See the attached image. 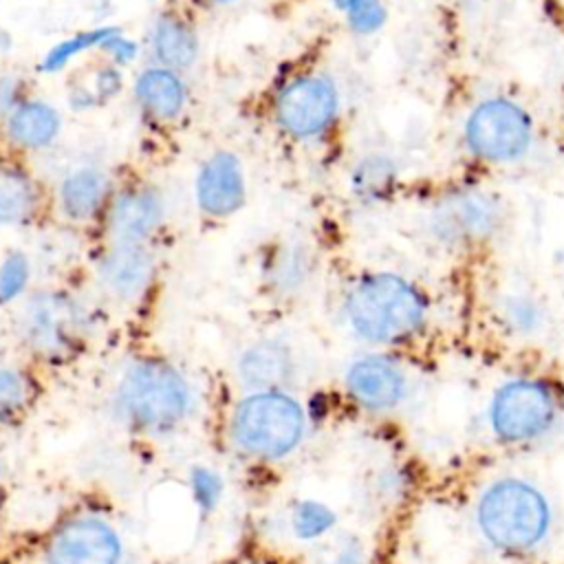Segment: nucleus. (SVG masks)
<instances>
[{
  "label": "nucleus",
  "instance_id": "nucleus-15",
  "mask_svg": "<svg viewBox=\"0 0 564 564\" xmlns=\"http://www.w3.org/2000/svg\"><path fill=\"white\" fill-rule=\"evenodd\" d=\"M161 198L150 189L121 194L110 209V229L117 240L143 242L161 223Z\"/></svg>",
  "mask_w": 564,
  "mask_h": 564
},
{
  "label": "nucleus",
  "instance_id": "nucleus-2",
  "mask_svg": "<svg viewBox=\"0 0 564 564\" xmlns=\"http://www.w3.org/2000/svg\"><path fill=\"white\" fill-rule=\"evenodd\" d=\"M551 505L527 480L502 478L491 482L478 498L476 522L482 538L505 553H529L551 531Z\"/></svg>",
  "mask_w": 564,
  "mask_h": 564
},
{
  "label": "nucleus",
  "instance_id": "nucleus-25",
  "mask_svg": "<svg viewBox=\"0 0 564 564\" xmlns=\"http://www.w3.org/2000/svg\"><path fill=\"white\" fill-rule=\"evenodd\" d=\"M117 29H97V31H88V33H79L73 35L70 40L57 44L44 59V70H57L59 66H64L73 55H77L82 48L95 46L104 40H108L110 35H115Z\"/></svg>",
  "mask_w": 564,
  "mask_h": 564
},
{
  "label": "nucleus",
  "instance_id": "nucleus-23",
  "mask_svg": "<svg viewBox=\"0 0 564 564\" xmlns=\"http://www.w3.org/2000/svg\"><path fill=\"white\" fill-rule=\"evenodd\" d=\"M289 524L297 540L313 542L333 531V527L337 524V516L326 502L315 498H304L293 505Z\"/></svg>",
  "mask_w": 564,
  "mask_h": 564
},
{
  "label": "nucleus",
  "instance_id": "nucleus-9",
  "mask_svg": "<svg viewBox=\"0 0 564 564\" xmlns=\"http://www.w3.org/2000/svg\"><path fill=\"white\" fill-rule=\"evenodd\" d=\"M46 560L48 564H119L121 540L99 518H75L55 531Z\"/></svg>",
  "mask_w": 564,
  "mask_h": 564
},
{
  "label": "nucleus",
  "instance_id": "nucleus-16",
  "mask_svg": "<svg viewBox=\"0 0 564 564\" xmlns=\"http://www.w3.org/2000/svg\"><path fill=\"white\" fill-rule=\"evenodd\" d=\"M313 269V256L304 247L286 245L267 260L264 284L273 295L293 297L308 286Z\"/></svg>",
  "mask_w": 564,
  "mask_h": 564
},
{
  "label": "nucleus",
  "instance_id": "nucleus-22",
  "mask_svg": "<svg viewBox=\"0 0 564 564\" xmlns=\"http://www.w3.org/2000/svg\"><path fill=\"white\" fill-rule=\"evenodd\" d=\"M35 205V189L29 176L18 170H0V223L24 220Z\"/></svg>",
  "mask_w": 564,
  "mask_h": 564
},
{
  "label": "nucleus",
  "instance_id": "nucleus-10",
  "mask_svg": "<svg viewBox=\"0 0 564 564\" xmlns=\"http://www.w3.org/2000/svg\"><path fill=\"white\" fill-rule=\"evenodd\" d=\"M344 386L350 399L368 412H390L408 394V377L403 368L381 355L355 359L344 375Z\"/></svg>",
  "mask_w": 564,
  "mask_h": 564
},
{
  "label": "nucleus",
  "instance_id": "nucleus-1",
  "mask_svg": "<svg viewBox=\"0 0 564 564\" xmlns=\"http://www.w3.org/2000/svg\"><path fill=\"white\" fill-rule=\"evenodd\" d=\"M348 328L368 344L397 346L414 339L427 324L425 293L392 271L368 273L350 284L344 297Z\"/></svg>",
  "mask_w": 564,
  "mask_h": 564
},
{
  "label": "nucleus",
  "instance_id": "nucleus-28",
  "mask_svg": "<svg viewBox=\"0 0 564 564\" xmlns=\"http://www.w3.org/2000/svg\"><path fill=\"white\" fill-rule=\"evenodd\" d=\"M335 4L350 13V22L359 33L375 31L383 20L379 0H335Z\"/></svg>",
  "mask_w": 564,
  "mask_h": 564
},
{
  "label": "nucleus",
  "instance_id": "nucleus-14",
  "mask_svg": "<svg viewBox=\"0 0 564 564\" xmlns=\"http://www.w3.org/2000/svg\"><path fill=\"white\" fill-rule=\"evenodd\" d=\"M196 198L200 209L212 216H229L242 205L245 183L236 156L220 152L203 165L196 181Z\"/></svg>",
  "mask_w": 564,
  "mask_h": 564
},
{
  "label": "nucleus",
  "instance_id": "nucleus-30",
  "mask_svg": "<svg viewBox=\"0 0 564 564\" xmlns=\"http://www.w3.org/2000/svg\"><path fill=\"white\" fill-rule=\"evenodd\" d=\"M101 44H104V48H108L119 62H128V59H132V55H134V44L128 42V40H123V37H119L117 33L110 35L108 40H104Z\"/></svg>",
  "mask_w": 564,
  "mask_h": 564
},
{
  "label": "nucleus",
  "instance_id": "nucleus-7",
  "mask_svg": "<svg viewBox=\"0 0 564 564\" xmlns=\"http://www.w3.org/2000/svg\"><path fill=\"white\" fill-rule=\"evenodd\" d=\"M471 150L489 161H509L524 152L529 143V121L509 101H485L467 121Z\"/></svg>",
  "mask_w": 564,
  "mask_h": 564
},
{
  "label": "nucleus",
  "instance_id": "nucleus-12",
  "mask_svg": "<svg viewBox=\"0 0 564 564\" xmlns=\"http://www.w3.org/2000/svg\"><path fill=\"white\" fill-rule=\"evenodd\" d=\"M154 275V258L141 242L117 240L99 258V278L104 286L121 300L139 297Z\"/></svg>",
  "mask_w": 564,
  "mask_h": 564
},
{
  "label": "nucleus",
  "instance_id": "nucleus-18",
  "mask_svg": "<svg viewBox=\"0 0 564 564\" xmlns=\"http://www.w3.org/2000/svg\"><path fill=\"white\" fill-rule=\"evenodd\" d=\"M106 194V181L95 170H79L62 185V209L73 220L90 218Z\"/></svg>",
  "mask_w": 564,
  "mask_h": 564
},
{
  "label": "nucleus",
  "instance_id": "nucleus-11",
  "mask_svg": "<svg viewBox=\"0 0 564 564\" xmlns=\"http://www.w3.org/2000/svg\"><path fill=\"white\" fill-rule=\"evenodd\" d=\"M335 90L324 79H300L282 90L278 99L280 123L300 137L319 132L335 112Z\"/></svg>",
  "mask_w": 564,
  "mask_h": 564
},
{
  "label": "nucleus",
  "instance_id": "nucleus-13",
  "mask_svg": "<svg viewBox=\"0 0 564 564\" xmlns=\"http://www.w3.org/2000/svg\"><path fill=\"white\" fill-rule=\"evenodd\" d=\"M291 346L278 339L251 344L238 359V377L251 390H284L295 377Z\"/></svg>",
  "mask_w": 564,
  "mask_h": 564
},
{
  "label": "nucleus",
  "instance_id": "nucleus-19",
  "mask_svg": "<svg viewBox=\"0 0 564 564\" xmlns=\"http://www.w3.org/2000/svg\"><path fill=\"white\" fill-rule=\"evenodd\" d=\"M57 112L44 104H24L9 121L11 137L26 148L46 145L57 132Z\"/></svg>",
  "mask_w": 564,
  "mask_h": 564
},
{
  "label": "nucleus",
  "instance_id": "nucleus-4",
  "mask_svg": "<svg viewBox=\"0 0 564 564\" xmlns=\"http://www.w3.org/2000/svg\"><path fill=\"white\" fill-rule=\"evenodd\" d=\"M306 432V414L286 390L249 392L231 414V438L249 456L280 460L295 452Z\"/></svg>",
  "mask_w": 564,
  "mask_h": 564
},
{
  "label": "nucleus",
  "instance_id": "nucleus-3",
  "mask_svg": "<svg viewBox=\"0 0 564 564\" xmlns=\"http://www.w3.org/2000/svg\"><path fill=\"white\" fill-rule=\"evenodd\" d=\"M189 408L187 379L161 359L134 361L117 388V410L137 432H170L187 416Z\"/></svg>",
  "mask_w": 564,
  "mask_h": 564
},
{
  "label": "nucleus",
  "instance_id": "nucleus-17",
  "mask_svg": "<svg viewBox=\"0 0 564 564\" xmlns=\"http://www.w3.org/2000/svg\"><path fill=\"white\" fill-rule=\"evenodd\" d=\"M137 97L141 104L161 119H172L183 108V84L181 79L163 68H150L137 79Z\"/></svg>",
  "mask_w": 564,
  "mask_h": 564
},
{
  "label": "nucleus",
  "instance_id": "nucleus-5",
  "mask_svg": "<svg viewBox=\"0 0 564 564\" xmlns=\"http://www.w3.org/2000/svg\"><path fill=\"white\" fill-rule=\"evenodd\" d=\"M88 315L66 291H44L31 297L22 317L26 346L46 361L73 359L88 339Z\"/></svg>",
  "mask_w": 564,
  "mask_h": 564
},
{
  "label": "nucleus",
  "instance_id": "nucleus-21",
  "mask_svg": "<svg viewBox=\"0 0 564 564\" xmlns=\"http://www.w3.org/2000/svg\"><path fill=\"white\" fill-rule=\"evenodd\" d=\"M154 51L170 66H187L196 55V37L176 18H161L154 26Z\"/></svg>",
  "mask_w": 564,
  "mask_h": 564
},
{
  "label": "nucleus",
  "instance_id": "nucleus-29",
  "mask_svg": "<svg viewBox=\"0 0 564 564\" xmlns=\"http://www.w3.org/2000/svg\"><path fill=\"white\" fill-rule=\"evenodd\" d=\"M330 564H368V555L366 549L359 540H348L344 542L337 553L333 555Z\"/></svg>",
  "mask_w": 564,
  "mask_h": 564
},
{
  "label": "nucleus",
  "instance_id": "nucleus-8",
  "mask_svg": "<svg viewBox=\"0 0 564 564\" xmlns=\"http://www.w3.org/2000/svg\"><path fill=\"white\" fill-rule=\"evenodd\" d=\"M500 223L496 200L480 192H460L443 198L432 212L430 227L447 247H467L487 240Z\"/></svg>",
  "mask_w": 564,
  "mask_h": 564
},
{
  "label": "nucleus",
  "instance_id": "nucleus-20",
  "mask_svg": "<svg viewBox=\"0 0 564 564\" xmlns=\"http://www.w3.org/2000/svg\"><path fill=\"white\" fill-rule=\"evenodd\" d=\"M496 313L502 328L516 337L535 335L544 326V308L529 293L502 295L496 306Z\"/></svg>",
  "mask_w": 564,
  "mask_h": 564
},
{
  "label": "nucleus",
  "instance_id": "nucleus-27",
  "mask_svg": "<svg viewBox=\"0 0 564 564\" xmlns=\"http://www.w3.org/2000/svg\"><path fill=\"white\" fill-rule=\"evenodd\" d=\"M29 280V262L22 253L9 256L0 267V302L13 300Z\"/></svg>",
  "mask_w": 564,
  "mask_h": 564
},
{
  "label": "nucleus",
  "instance_id": "nucleus-6",
  "mask_svg": "<svg viewBox=\"0 0 564 564\" xmlns=\"http://www.w3.org/2000/svg\"><path fill=\"white\" fill-rule=\"evenodd\" d=\"M560 414V401L542 379L516 377L505 381L491 397L489 425L505 443H527L546 434Z\"/></svg>",
  "mask_w": 564,
  "mask_h": 564
},
{
  "label": "nucleus",
  "instance_id": "nucleus-24",
  "mask_svg": "<svg viewBox=\"0 0 564 564\" xmlns=\"http://www.w3.org/2000/svg\"><path fill=\"white\" fill-rule=\"evenodd\" d=\"M33 401V381L15 368H0V427L13 423Z\"/></svg>",
  "mask_w": 564,
  "mask_h": 564
},
{
  "label": "nucleus",
  "instance_id": "nucleus-31",
  "mask_svg": "<svg viewBox=\"0 0 564 564\" xmlns=\"http://www.w3.org/2000/svg\"><path fill=\"white\" fill-rule=\"evenodd\" d=\"M0 509H2V491H0Z\"/></svg>",
  "mask_w": 564,
  "mask_h": 564
},
{
  "label": "nucleus",
  "instance_id": "nucleus-32",
  "mask_svg": "<svg viewBox=\"0 0 564 564\" xmlns=\"http://www.w3.org/2000/svg\"><path fill=\"white\" fill-rule=\"evenodd\" d=\"M214 2H229V0H214Z\"/></svg>",
  "mask_w": 564,
  "mask_h": 564
},
{
  "label": "nucleus",
  "instance_id": "nucleus-26",
  "mask_svg": "<svg viewBox=\"0 0 564 564\" xmlns=\"http://www.w3.org/2000/svg\"><path fill=\"white\" fill-rule=\"evenodd\" d=\"M189 485H192V496L196 507L203 513H209L216 509L223 496V480L214 469H207L203 465L194 467L189 474Z\"/></svg>",
  "mask_w": 564,
  "mask_h": 564
}]
</instances>
